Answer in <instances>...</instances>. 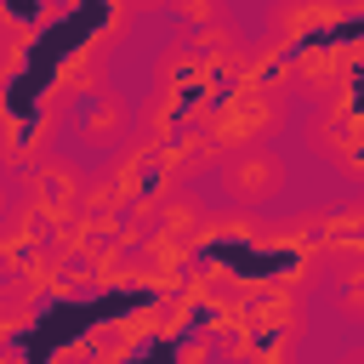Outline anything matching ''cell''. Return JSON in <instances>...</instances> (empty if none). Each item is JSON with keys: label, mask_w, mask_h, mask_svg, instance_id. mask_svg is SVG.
<instances>
[{"label": "cell", "mask_w": 364, "mask_h": 364, "mask_svg": "<svg viewBox=\"0 0 364 364\" xmlns=\"http://www.w3.org/2000/svg\"><path fill=\"white\" fill-rule=\"evenodd\" d=\"M74 131L85 136V148H119L125 131H131V108H125L108 85H97V91H85V108H80Z\"/></svg>", "instance_id": "obj_6"}, {"label": "cell", "mask_w": 364, "mask_h": 364, "mask_svg": "<svg viewBox=\"0 0 364 364\" xmlns=\"http://www.w3.org/2000/svg\"><path fill=\"white\" fill-rule=\"evenodd\" d=\"M279 119H284V97L273 85H228V97L205 114V136L216 148H245L273 136Z\"/></svg>", "instance_id": "obj_1"}, {"label": "cell", "mask_w": 364, "mask_h": 364, "mask_svg": "<svg viewBox=\"0 0 364 364\" xmlns=\"http://www.w3.org/2000/svg\"><path fill=\"white\" fill-rule=\"evenodd\" d=\"M80 188H85V176H80V165H68V159H34V171H28V205H34V216H46V228L51 222H63L68 210H80Z\"/></svg>", "instance_id": "obj_4"}, {"label": "cell", "mask_w": 364, "mask_h": 364, "mask_svg": "<svg viewBox=\"0 0 364 364\" xmlns=\"http://www.w3.org/2000/svg\"><path fill=\"white\" fill-rule=\"evenodd\" d=\"M313 154H324V159H336L347 176H358V125H353V102H347V91L341 97H324V108L307 119V136H301Z\"/></svg>", "instance_id": "obj_3"}, {"label": "cell", "mask_w": 364, "mask_h": 364, "mask_svg": "<svg viewBox=\"0 0 364 364\" xmlns=\"http://www.w3.org/2000/svg\"><path fill=\"white\" fill-rule=\"evenodd\" d=\"M216 188L228 193V205L239 210H262L273 199H284L290 188V165L279 148H262V142H245V148H228L222 165H216Z\"/></svg>", "instance_id": "obj_2"}, {"label": "cell", "mask_w": 364, "mask_h": 364, "mask_svg": "<svg viewBox=\"0 0 364 364\" xmlns=\"http://www.w3.org/2000/svg\"><path fill=\"white\" fill-rule=\"evenodd\" d=\"M165 6H171L188 28H205V23H216V17H222V0H165Z\"/></svg>", "instance_id": "obj_7"}, {"label": "cell", "mask_w": 364, "mask_h": 364, "mask_svg": "<svg viewBox=\"0 0 364 364\" xmlns=\"http://www.w3.org/2000/svg\"><path fill=\"white\" fill-rule=\"evenodd\" d=\"M353 11L341 6V0H279L273 11H267V34L279 40V46H307V40H318L324 28H336V23H347Z\"/></svg>", "instance_id": "obj_5"}, {"label": "cell", "mask_w": 364, "mask_h": 364, "mask_svg": "<svg viewBox=\"0 0 364 364\" xmlns=\"http://www.w3.org/2000/svg\"><path fill=\"white\" fill-rule=\"evenodd\" d=\"M131 11H154V6H165V0H125Z\"/></svg>", "instance_id": "obj_9"}, {"label": "cell", "mask_w": 364, "mask_h": 364, "mask_svg": "<svg viewBox=\"0 0 364 364\" xmlns=\"http://www.w3.org/2000/svg\"><path fill=\"white\" fill-rule=\"evenodd\" d=\"M6 210H11V182L0 176V222H6Z\"/></svg>", "instance_id": "obj_8"}]
</instances>
